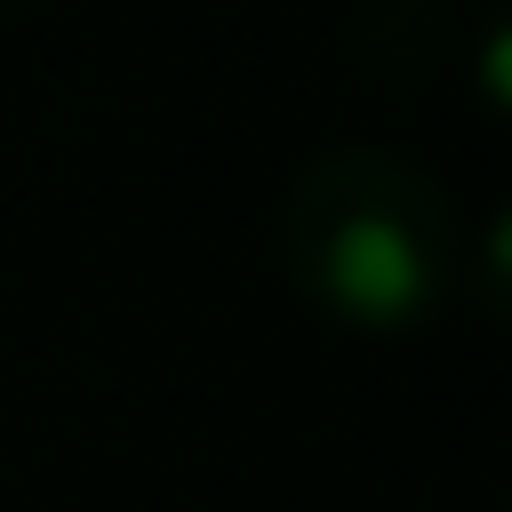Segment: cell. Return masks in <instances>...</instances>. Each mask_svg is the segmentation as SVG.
Instances as JSON below:
<instances>
[{"mask_svg": "<svg viewBox=\"0 0 512 512\" xmlns=\"http://www.w3.org/2000/svg\"><path fill=\"white\" fill-rule=\"evenodd\" d=\"M424 264H432V248L384 200H360L352 216H336L320 232V288L360 320H400L424 296Z\"/></svg>", "mask_w": 512, "mask_h": 512, "instance_id": "cell-1", "label": "cell"}]
</instances>
